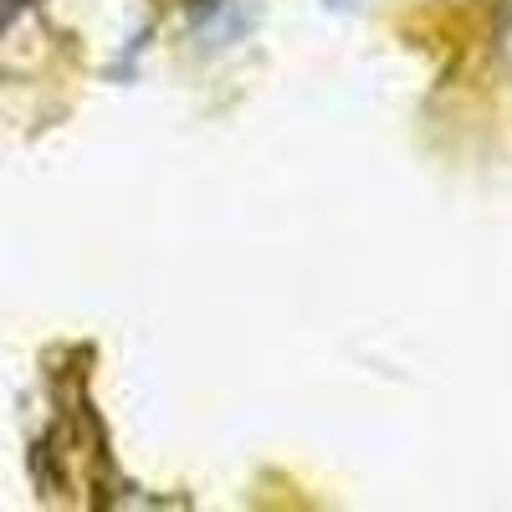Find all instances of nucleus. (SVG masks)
I'll return each mask as SVG.
<instances>
[{
    "label": "nucleus",
    "instance_id": "obj_1",
    "mask_svg": "<svg viewBox=\"0 0 512 512\" xmlns=\"http://www.w3.org/2000/svg\"><path fill=\"white\" fill-rule=\"evenodd\" d=\"M492 47H497L502 67L512 72V0H502V6H497V26H492Z\"/></svg>",
    "mask_w": 512,
    "mask_h": 512
}]
</instances>
